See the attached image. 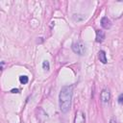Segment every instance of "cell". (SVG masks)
Instances as JSON below:
<instances>
[{"label": "cell", "mask_w": 123, "mask_h": 123, "mask_svg": "<svg viewBox=\"0 0 123 123\" xmlns=\"http://www.w3.org/2000/svg\"><path fill=\"white\" fill-rule=\"evenodd\" d=\"M100 99L103 103H108L111 99V94H110V91L108 89H103L100 93Z\"/></svg>", "instance_id": "277c9868"}, {"label": "cell", "mask_w": 123, "mask_h": 123, "mask_svg": "<svg viewBox=\"0 0 123 123\" xmlns=\"http://www.w3.org/2000/svg\"><path fill=\"white\" fill-rule=\"evenodd\" d=\"M71 48H72L73 52L79 56H83L86 53V45L81 40H78V41H75L74 43H72Z\"/></svg>", "instance_id": "7a4b0ae2"}, {"label": "cell", "mask_w": 123, "mask_h": 123, "mask_svg": "<svg viewBox=\"0 0 123 123\" xmlns=\"http://www.w3.org/2000/svg\"><path fill=\"white\" fill-rule=\"evenodd\" d=\"M11 92H12V93H18V92H19V89H17V88H12V89L11 90Z\"/></svg>", "instance_id": "8fae6325"}, {"label": "cell", "mask_w": 123, "mask_h": 123, "mask_svg": "<svg viewBox=\"0 0 123 123\" xmlns=\"http://www.w3.org/2000/svg\"><path fill=\"white\" fill-rule=\"evenodd\" d=\"M95 33H96V42H98V43H101V42H103L104 41V39H105V37H106V35H105V32L104 31H102V30H96L95 31Z\"/></svg>", "instance_id": "5b68a950"}, {"label": "cell", "mask_w": 123, "mask_h": 123, "mask_svg": "<svg viewBox=\"0 0 123 123\" xmlns=\"http://www.w3.org/2000/svg\"><path fill=\"white\" fill-rule=\"evenodd\" d=\"M4 69V62H2V70Z\"/></svg>", "instance_id": "4fadbf2b"}, {"label": "cell", "mask_w": 123, "mask_h": 123, "mask_svg": "<svg viewBox=\"0 0 123 123\" xmlns=\"http://www.w3.org/2000/svg\"><path fill=\"white\" fill-rule=\"evenodd\" d=\"M101 26L104 29L108 30V29H110L111 27V20L107 16H104V17L101 18Z\"/></svg>", "instance_id": "8992f818"}, {"label": "cell", "mask_w": 123, "mask_h": 123, "mask_svg": "<svg viewBox=\"0 0 123 123\" xmlns=\"http://www.w3.org/2000/svg\"><path fill=\"white\" fill-rule=\"evenodd\" d=\"M110 123H116V121H115L114 118H111V119L110 120Z\"/></svg>", "instance_id": "7c38bea8"}, {"label": "cell", "mask_w": 123, "mask_h": 123, "mask_svg": "<svg viewBox=\"0 0 123 123\" xmlns=\"http://www.w3.org/2000/svg\"><path fill=\"white\" fill-rule=\"evenodd\" d=\"M19 82H20L21 84L25 85V84H27V83L29 82V78H28L26 75H21V76L19 77Z\"/></svg>", "instance_id": "ba28073f"}, {"label": "cell", "mask_w": 123, "mask_h": 123, "mask_svg": "<svg viewBox=\"0 0 123 123\" xmlns=\"http://www.w3.org/2000/svg\"><path fill=\"white\" fill-rule=\"evenodd\" d=\"M42 68L44 69V70H49L50 69V64H49V62L48 61H43V62H42Z\"/></svg>", "instance_id": "9c48e42d"}, {"label": "cell", "mask_w": 123, "mask_h": 123, "mask_svg": "<svg viewBox=\"0 0 123 123\" xmlns=\"http://www.w3.org/2000/svg\"><path fill=\"white\" fill-rule=\"evenodd\" d=\"M98 58L100 60V62L102 63H107L108 60H107V55H106V52L104 50H100L99 53H98Z\"/></svg>", "instance_id": "52a82bcc"}, {"label": "cell", "mask_w": 123, "mask_h": 123, "mask_svg": "<svg viewBox=\"0 0 123 123\" xmlns=\"http://www.w3.org/2000/svg\"><path fill=\"white\" fill-rule=\"evenodd\" d=\"M117 101H118V103H119L120 105H123V93L119 94V96H118V98H117Z\"/></svg>", "instance_id": "30bf717a"}, {"label": "cell", "mask_w": 123, "mask_h": 123, "mask_svg": "<svg viewBox=\"0 0 123 123\" xmlns=\"http://www.w3.org/2000/svg\"><path fill=\"white\" fill-rule=\"evenodd\" d=\"M74 123H86V115L82 111H78L75 113Z\"/></svg>", "instance_id": "3957f363"}, {"label": "cell", "mask_w": 123, "mask_h": 123, "mask_svg": "<svg viewBox=\"0 0 123 123\" xmlns=\"http://www.w3.org/2000/svg\"><path fill=\"white\" fill-rule=\"evenodd\" d=\"M73 94V86H63L59 94V106L62 113L69 111Z\"/></svg>", "instance_id": "6da1fadb"}]
</instances>
